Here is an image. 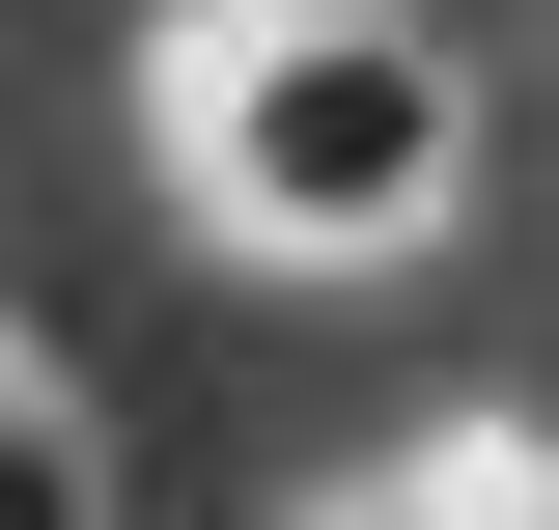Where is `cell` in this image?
Instances as JSON below:
<instances>
[{"label": "cell", "mask_w": 559, "mask_h": 530, "mask_svg": "<svg viewBox=\"0 0 559 530\" xmlns=\"http://www.w3.org/2000/svg\"><path fill=\"white\" fill-rule=\"evenodd\" d=\"M168 168H197V224H224V252L364 279V252H419V224L476 196V84L419 57L392 0H280V28H224V57H197Z\"/></svg>", "instance_id": "obj_1"}, {"label": "cell", "mask_w": 559, "mask_h": 530, "mask_svg": "<svg viewBox=\"0 0 559 530\" xmlns=\"http://www.w3.org/2000/svg\"><path fill=\"white\" fill-rule=\"evenodd\" d=\"M0 530H84V419H57V392L0 419Z\"/></svg>", "instance_id": "obj_2"}]
</instances>
